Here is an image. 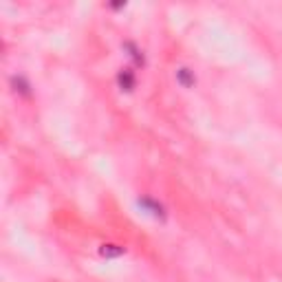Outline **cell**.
<instances>
[{
    "label": "cell",
    "instance_id": "obj_1",
    "mask_svg": "<svg viewBox=\"0 0 282 282\" xmlns=\"http://www.w3.org/2000/svg\"><path fill=\"white\" fill-rule=\"evenodd\" d=\"M139 205H144L146 210H148V212H150V214H152V216H159V218H163V216H166V214H163V207L159 205L157 201H152V199H148V196H144V199L139 201Z\"/></svg>",
    "mask_w": 282,
    "mask_h": 282
},
{
    "label": "cell",
    "instance_id": "obj_2",
    "mask_svg": "<svg viewBox=\"0 0 282 282\" xmlns=\"http://www.w3.org/2000/svg\"><path fill=\"white\" fill-rule=\"evenodd\" d=\"M119 84H121V88H124V91H133V88H134V75H133V71H128V68H126V71H121L119 73Z\"/></svg>",
    "mask_w": 282,
    "mask_h": 282
},
{
    "label": "cell",
    "instance_id": "obj_3",
    "mask_svg": "<svg viewBox=\"0 0 282 282\" xmlns=\"http://www.w3.org/2000/svg\"><path fill=\"white\" fill-rule=\"evenodd\" d=\"M11 84H14V88H16V91H18V93H22V95H29V82H27V80H24V77H11Z\"/></svg>",
    "mask_w": 282,
    "mask_h": 282
},
{
    "label": "cell",
    "instance_id": "obj_4",
    "mask_svg": "<svg viewBox=\"0 0 282 282\" xmlns=\"http://www.w3.org/2000/svg\"><path fill=\"white\" fill-rule=\"evenodd\" d=\"M177 80L181 82L183 86H194V75L190 73V68H179V71H177Z\"/></svg>",
    "mask_w": 282,
    "mask_h": 282
},
{
    "label": "cell",
    "instance_id": "obj_5",
    "mask_svg": "<svg viewBox=\"0 0 282 282\" xmlns=\"http://www.w3.org/2000/svg\"><path fill=\"white\" fill-rule=\"evenodd\" d=\"M121 253H124V247H117V245H104L101 247V256H106V258H115Z\"/></svg>",
    "mask_w": 282,
    "mask_h": 282
},
{
    "label": "cell",
    "instance_id": "obj_6",
    "mask_svg": "<svg viewBox=\"0 0 282 282\" xmlns=\"http://www.w3.org/2000/svg\"><path fill=\"white\" fill-rule=\"evenodd\" d=\"M126 49H128V51H130V55H133V60H134V62H137V64H144V55L139 53V49L134 47L133 42H126Z\"/></svg>",
    "mask_w": 282,
    "mask_h": 282
}]
</instances>
